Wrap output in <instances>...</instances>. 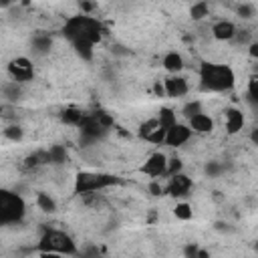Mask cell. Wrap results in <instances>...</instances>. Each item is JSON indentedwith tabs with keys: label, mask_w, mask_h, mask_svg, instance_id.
I'll use <instances>...</instances> for the list:
<instances>
[{
	"label": "cell",
	"mask_w": 258,
	"mask_h": 258,
	"mask_svg": "<svg viewBox=\"0 0 258 258\" xmlns=\"http://www.w3.org/2000/svg\"><path fill=\"white\" fill-rule=\"evenodd\" d=\"M62 32L71 40V44L89 42V44L95 46L101 40V24L97 22V18H93L89 14H79V16L67 18Z\"/></svg>",
	"instance_id": "cell-1"
},
{
	"label": "cell",
	"mask_w": 258,
	"mask_h": 258,
	"mask_svg": "<svg viewBox=\"0 0 258 258\" xmlns=\"http://www.w3.org/2000/svg\"><path fill=\"white\" fill-rule=\"evenodd\" d=\"M236 83V75L228 64L216 62H202L200 67V85L204 91L210 93H224L230 91Z\"/></svg>",
	"instance_id": "cell-2"
},
{
	"label": "cell",
	"mask_w": 258,
	"mask_h": 258,
	"mask_svg": "<svg viewBox=\"0 0 258 258\" xmlns=\"http://www.w3.org/2000/svg\"><path fill=\"white\" fill-rule=\"evenodd\" d=\"M38 250L73 256V254H77V242L62 230H46L38 240Z\"/></svg>",
	"instance_id": "cell-3"
},
{
	"label": "cell",
	"mask_w": 258,
	"mask_h": 258,
	"mask_svg": "<svg viewBox=\"0 0 258 258\" xmlns=\"http://www.w3.org/2000/svg\"><path fill=\"white\" fill-rule=\"evenodd\" d=\"M119 183V177L101 171H79L75 175V194H91Z\"/></svg>",
	"instance_id": "cell-4"
},
{
	"label": "cell",
	"mask_w": 258,
	"mask_h": 258,
	"mask_svg": "<svg viewBox=\"0 0 258 258\" xmlns=\"http://www.w3.org/2000/svg\"><path fill=\"white\" fill-rule=\"evenodd\" d=\"M26 214V204L24 200L8 189L0 191V224H18Z\"/></svg>",
	"instance_id": "cell-5"
},
{
	"label": "cell",
	"mask_w": 258,
	"mask_h": 258,
	"mask_svg": "<svg viewBox=\"0 0 258 258\" xmlns=\"http://www.w3.org/2000/svg\"><path fill=\"white\" fill-rule=\"evenodd\" d=\"M8 75L14 83H26L34 77V67L26 56H16L8 62Z\"/></svg>",
	"instance_id": "cell-6"
},
{
	"label": "cell",
	"mask_w": 258,
	"mask_h": 258,
	"mask_svg": "<svg viewBox=\"0 0 258 258\" xmlns=\"http://www.w3.org/2000/svg\"><path fill=\"white\" fill-rule=\"evenodd\" d=\"M141 173H145V175H149V177H153V179H157L159 175H165V173H167V157H165L161 151L151 153V155L143 161Z\"/></svg>",
	"instance_id": "cell-7"
},
{
	"label": "cell",
	"mask_w": 258,
	"mask_h": 258,
	"mask_svg": "<svg viewBox=\"0 0 258 258\" xmlns=\"http://www.w3.org/2000/svg\"><path fill=\"white\" fill-rule=\"evenodd\" d=\"M191 185H194L191 177H187L185 173H177V175H171L169 177L167 187H165V194L171 196V198H181V196H187L189 194Z\"/></svg>",
	"instance_id": "cell-8"
},
{
	"label": "cell",
	"mask_w": 258,
	"mask_h": 258,
	"mask_svg": "<svg viewBox=\"0 0 258 258\" xmlns=\"http://www.w3.org/2000/svg\"><path fill=\"white\" fill-rule=\"evenodd\" d=\"M191 133H194V131H191L189 125L177 123L175 127H171V129L167 131V135H165V145H169V147H181L183 143L189 141Z\"/></svg>",
	"instance_id": "cell-9"
},
{
	"label": "cell",
	"mask_w": 258,
	"mask_h": 258,
	"mask_svg": "<svg viewBox=\"0 0 258 258\" xmlns=\"http://www.w3.org/2000/svg\"><path fill=\"white\" fill-rule=\"evenodd\" d=\"M163 87H165V95H169L173 99H179V97L187 95V91H189L187 79H183L179 75H169L167 79H163Z\"/></svg>",
	"instance_id": "cell-10"
},
{
	"label": "cell",
	"mask_w": 258,
	"mask_h": 258,
	"mask_svg": "<svg viewBox=\"0 0 258 258\" xmlns=\"http://www.w3.org/2000/svg\"><path fill=\"white\" fill-rule=\"evenodd\" d=\"M236 32H238V28H236V24L232 20H218V22L212 24V36L216 40H222V42L234 40Z\"/></svg>",
	"instance_id": "cell-11"
},
{
	"label": "cell",
	"mask_w": 258,
	"mask_h": 258,
	"mask_svg": "<svg viewBox=\"0 0 258 258\" xmlns=\"http://www.w3.org/2000/svg\"><path fill=\"white\" fill-rule=\"evenodd\" d=\"M224 117H226V131H228L230 135H236V133L242 131V127H244V113H242L240 109L228 107V109L224 111Z\"/></svg>",
	"instance_id": "cell-12"
},
{
	"label": "cell",
	"mask_w": 258,
	"mask_h": 258,
	"mask_svg": "<svg viewBox=\"0 0 258 258\" xmlns=\"http://www.w3.org/2000/svg\"><path fill=\"white\" fill-rule=\"evenodd\" d=\"M189 127H191L194 133L206 135V133H212V129H214V119H212L208 113H198L196 117L189 119Z\"/></svg>",
	"instance_id": "cell-13"
},
{
	"label": "cell",
	"mask_w": 258,
	"mask_h": 258,
	"mask_svg": "<svg viewBox=\"0 0 258 258\" xmlns=\"http://www.w3.org/2000/svg\"><path fill=\"white\" fill-rule=\"evenodd\" d=\"M161 62H163V69H165L167 73H171V75H177V73L183 69V58H181V54L175 52V50L167 52Z\"/></svg>",
	"instance_id": "cell-14"
},
{
	"label": "cell",
	"mask_w": 258,
	"mask_h": 258,
	"mask_svg": "<svg viewBox=\"0 0 258 258\" xmlns=\"http://www.w3.org/2000/svg\"><path fill=\"white\" fill-rule=\"evenodd\" d=\"M157 121H159V127H161V129L169 131L171 127L177 125V115L173 113V109H169V107H161L159 113H157Z\"/></svg>",
	"instance_id": "cell-15"
},
{
	"label": "cell",
	"mask_w": 258,
	"mask_h": 258,
	"mask_svg": "<svg viewBox=\"0 0 258 258\" xmlns=\"http://www.w3.org/2000/svg\"><path fill=\"white\" fill-rule=\"evenodd\" d=\"M36 204H38V208H40L42 212H46V214L56 212V202H54L52 196L46 194V191H38V194H36Z\"/></svg>",
	"instance_id": "cell-16"
},
{
	"label": "cell",
	"mask_w": 258,
	"mask_h": 258,
	"mask_svg": "<svg viewBox=\"0 0 258 258\" xmlns=\"http://www.w3.org/2000/svg\"><path fill=\"white\" fill-rule=\"evenodd\" d=\"M60 119H62L67 125H75V127H79L81 121L85 119V113H81L79 109H64L62 115H60Z\"/></svg>",
	"instance_id": "cell-17"
},
{
	"label": "cell",
	"mask_w": 258,
	"mask_h": 258,
	"mask_svg": "<svg viewBox=\"0 0 258 258\" xmlns=\"http://www.w3.org/2000/svg\"><path fill=\"white\" fill-rule=\"evenodd\" d=\"M155 129H159V121H157V117H153V119H147V121H143L141 125H139V131H137V135L141 137V139H147Z\"/></svg>",
	"instance_id": "cell-18"
},
{
	"label": "cell",
	"mask_w": 258,
	"mask_h": 258,
	"mask_svg": "<svg viewBox=\"0 0 258 258\" xmlns=\"http://www.w3.org/2000/svg\"><path fill=\"white\" fill-rule=\"evenodd\" d=\"M208 14H210V4L208 2H198V4H194L189 8V16L194 20H204Z\"/></svg>",
	"instance_id": "cell-19"
},
{
	"label": "cell",
	"mask_w": 258,
	"mask_h": 258,
	"mask_svg": "<svg viewBox=\"0 0 258 258\" xmlns=\"http://www.w3.org/2000/svg\"><path fill=\"white\" fill-rule=\"evenodd\" d=\"M173 216H175L177 220H183V222H187V220H191V216H194V210H191V206H189V204L181 202V204H177V206L173 208Z\"/></svg>",
	"instance_id": "cell-20"
},
{
	"label": "cell",
	"mask_w": 258,
	"mask_h": 258,
	"mask_svg": "<svg viewBox=\"0 0 258 258\" xmlns=\"http://www.w3.org/2000/svg\"><path fill=\"white\" fill-rule=\"evenodd\" d=\"M198 113H204V111H202V103H200L198 99H196V101L185 103V105H183V109H181V115H183L187 121H189L191 117H196Z\"/></svg>",
	"instance_id": "cell-21"
},
{
	"label": "cell",
	"mask_w": 258,
	"mask_h": 258,
	"mask_svg": "<svg viewBox=\"0 0 258 258\" xmlns=\"http://www.w3.org/2000/svg\"><path fill=\"white\" fill-rule=\"evenodd\" d=\"M48 153H50V163H67V151H64V147L62 145H54V147H50L48 149Z\"/></svg>",
	"instance_id": "cell-22"
},
{
	"label": "cell",
	"mask_w": 258,
	"mask_h": 258,
	"mask_svg": "<svg viewBox=\"0 0 258 258\" xmlns=\"http://www.w3.org/2000/svg\"><path fill=\"white\" fill-rule=\"evenodd\" d=\"M4 137L10 139V141H22L24 131H22V127H18V125H8V127L4 129Z\"/></svg>",
	"instance_id": "cell-23"
},
{
	"label": "cell",
	"mask_w": 258,
	"mask_h": 258,
	"mask_svg": "<svg viewBox=\"0 0 258 258\" xmlns=\"http://www.w3.org/2000/svg\"><path fill=\"white\" fill-rule=\"evenodd\" d=\"M73 46H75V50H77L85 60H91V58H93V44H89V42H75Z\"/></svg>",
	"instance_id": "cell-24"
},
{
	"label": "cell",
	"mask_w": 258,
	"mask_h": 258,
	"mask_svg": "<svg viewBox=\"0 0 258 258\" xmlns=\"http://www.w3.org/2000/svg\"><path fill=\"white\" fill-rule=\"evenodd\" d=\"M165 135H167V131L159 127V129H155V131H153L145 141H147V143H151V145H165Z\"/></svg>",
	"instance_id": "cell-25"
},
{
	"label": "cell",
	"mask_w": 258,
	"mask_h": 258,
	"mask_svg": "<svg viewBox=\"0 0 258 258\" xmlns=\"http://www.w3.org/2000/svg\"><path fill=\"white\" fill-rule=\"evenodd\" d=\"M181 169H183V161L179 159V157H171V159H167V173L165 175H177V173H181Z\"/></svg>",
	"instance_id": "cell-26"
},
{
	"label": "cell",
	"mask_w": 258,
	"mask_h": 258,
	"mask_svg": "<svg viewBox=\"0 0 258 258\" xmlns=\"http://www.w3.org/2000/svg\"><path fill=\"white\" fill-rule=\"evenodd\" d=\"M236 12H238L240 18H252L254 16V6L252 4H238Z\"/></svg>",
	"instance_id": "cell-27"
},
{
	"label": "cell",
	"mask_w": 258,
	"mask_h": 258,
	"mask_svg": "<svg viewBox=\"0 0 258 258\" xmlns=\"http://www.w3.org/2000/svg\"><path fill=\"white\" fill-rule=\"evenodd\" d=\"M200 246L198 244H185L183 246V258H200Z\"/></svg>",
	"instance_id": "cell-28"
},
{
	"label": "cell",
	"mask_w": 258,
	"mask_h": 258,
	"mask_svg": "<svg viewBox=\"0 0 258 258\" xmlns=\"http://www.w3.org/2000/svg\"><path fill=\"white\" fill-rule=\"evenodd\" d=\"M248 97H250V101L258 103V77L250 79V83H248Z\"/></svg>",
	"instance_id": "cell-29"
},
{
	"label": "cell",
	"mask_w": 258,
	"mask_h": 258,
	"mask_svg": "<svg viewBox=\"0 0 258 258\" xmlns=\"http://www.w3.org/2000/svg\"><path fill=\"white\" fill-rule=\"evenodd\" d=\"M95 115V119L105 127V129H109L111 125H113V117L111 115H107V113H103V111H99V113H93Z\"/></svg>",
	"instance_id": "cell-30"
},
{
	"label": "cell",
	"mask_w": 258,
	"mask_h": 258,
	"mask_svg": "<svg viewBox=\"0 0 258 258\" xmlns=\"http://www.w3.org/2000/svg\"><path fill=\"white\" fill-rule=\"evenodd\" d=\"M147 189H149V194L151 196H163L165 194V187L157 181V179H153V181H149V185H147Z\"/></svg>",
	"instance_id": "cell-31"
},
{
	"label": "cell",
	"mask_w": 258,
	"mask_h": 258,
	"mask_svg": "<svg viewBox=\"0 0 258 258\" xmlns=\"http://www.w3.org/2000/svg\"><path fill=\"white\" fill-rule=\"evenodd\" d=\"M50 46V38L48 36H36L34 38V48L36 50H46Z\"/></svg>",
	"instance_id": "cell-32"
},
{
	"label": "cell",
	"mask_w": 258,
	"mask_h": 258,
	"mask_svg": "<svg viewBox=\"0 0 258 258\" xmlns=\"http://www.w3.org/2000/svg\"><path fill=\"white\" fill-rule=\"evenodd\" d=\"M234 40H236V42H248V46H250V44H252V40H250V30H238L236 36H234Z\"/></svg>",
	"instance_id": "cell-33"
},
{
	"label": "cell",
	"mask_w": 258,
	"mask_h": 258,
	"mask_svg": "<svg viewBox=\"0 0 258 258\" xmlns=\"http://www.w3.org/2000/svg\"><path fill=\"white\" fill-rule=\"evenodd\" d=\"M248 54L252 58H258V40H252V44L248 46Z\"/></svg>",
	"instance_id": "cell-34"
},
{
	"label": "cell",
	"mask_w": 258,
	"mask_h": 258,
	"mask_svg": "<svg viewBox=\"0 0 258 258\" xmlns=\"http://www.w3.org/2000/svg\"><path fill=\"white\" fill-rule=\"evenodd\" d=\"M38 258H62L58 252H38Z\"/></svg>",
	"instance_id": "cell-35"
},
{
	"label": "cell",
	"mask_w": 258,
	"mask_h": 258,
	"mask_svg": "<svg viewBox=\"0 0 258 258\" xmlns=\"http://www.w3.org/2000/svg\"><path fill=\"white\" fill-rule=\"evenodd\" d=\"M153 89H155V95H157V97H163V95H165V87H163L161 83H155Z\"/></svg>",
	"instance_id": "cell-36"
},
{
	"label": "cell",
	"mask_w": 258,
	"mask_h": 258,
	"mask_svg": "<svg viewBox=\"0 0 258 258\" xmlns=\"http://www.w3.org/2000/svg\"><path fill=\"white\" fill-rule=\"evenodd\" d=\"M95 6H97V4H91V2H81V10H83V12H91Z\"/></svg>",
	"instance_id": "cell-37"
},
{
	"label": "cell",
	"mask_w": 258,
	"mask_h": 258,
	"mask_svg": "<svg viewBox=\"0 0 258 258\" xmlns=\"http://www.w3.org/2000/svg\"><path fill=\"white\" fill-rule=\"evenodd\" d=\"M250 141H252V143H254V145H258V127H256V129H252V131H250Z\"/></svg>",
	"instance_id": "cell-38"
},
{
	"label": "cell",
	"mask_w": 258,
	"mask_h": 258,
	"mask_svg": "<svg viewBox=\"0 0 258 258\" xmlns=\"http://www.w3.org/2000/svg\"><path fill=\"white\" fill-rule=\"evenodd\" d=\"M200 258H210V252L208 250H200Z\"/></svg>",
	"instance_id": "cell-39"
},
{
	"label": "cell",
	"mask_w": 258,
	"mask_h": 258,
	"mask_svg": "<svg viewBox=\"0 0 258 258\" xmlns=\"http://www.w3.org/2000/svg\"><path fill=\"white\" fill-rule=\"evenodd\" d=\"M254 248H256V250H258V242H256V244H254Z\"/></svg>",
	"instance_id": "cell-40"
}]
</instances>
